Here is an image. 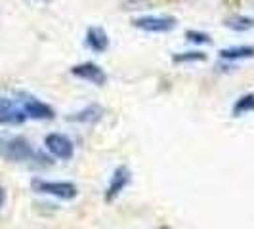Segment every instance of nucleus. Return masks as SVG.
I'll use <instances>...</instances> for the list:
<instances>
[{"label":"nucleus","instance_id":"0eeeda50","mask_svg":"<svg viewBox=\"0 0 254 229\" xmlns=\"http://www.w3.org/2000/svg\"><path fill=\"white\" fill-rule=\"evenodd\" d=\"M132 179V172L128 166H117L113 172V176L109 179V185H107V191H105V203H113L115 199L127 189V185Z\"/></svg>","mask_w":254,"mask_h":229},{"label":"nucleus","instance_id":"6e6552de","mask_svg":"<svg viewBox=\"0 0 254 229\" xmlns=\"http://www.w3.org/2000/svg\"><path fill=\"white\" fill-rule=\"evenodd\" d=\"M71 75L80 78V80H86V82H92L96 86H103L107 82V75L100 65L92 63V61H86V63H78L71 67Z\"/></svg>","mask_w":254,"mask_h":229},{"label":"nucleus","instance_id":"4468645a","mask_svg":"<svg viewBox=\"0 0 254 229\" xmlns=\"http://www.w3.org/2000/svg\"><path fill=\"white\" fill-rule=\"evenodd\" d=\"M206 56L204 52H182L172 56V61L174 63H195V61H204Z\"/></svg>","mask_w":254,"mask_h":229},{"label":"nucleus","instance_id":"ddd939ff","mask_svg":"<svg viewBox=\"0 0 254 229\" xmlns=\"http://www.w3.org/2000/svg\"><path fill=\"white\" fill-rule=\"evenodd\" d=\"M233 116H241L247 113H254V94H245L233 103Z\"/></svg>","mask_w":254,"mask_h":229},{"label":"nucleus","instance_id":"2eb2a0df","mask_svg":"<svg viewBox=\"0 0 254 229\" xmlns=\"http://www.w3.org/2000/svg\"><path fill=\"white\" fill-rule=\"evenodd\" d=\"M186 40L193 42V44H210L212 42L210 35H206L203 31H188L186 33Z\"/></svg>","mask_w":254,"mask_h":229},{"label":"nucleus","instance_id":"1a4fd4ad","mask_svg":"<svg viewBox=\"0 0 254 229\" xmlns=\"http://www.w3.org/2000/svg\"><path fill=\"white\" fill-rule=\"evenodd\" d=\"M86 46L96 54H103L109 48V37L102 27H88L86 31Z\"/></svg>","mask_w":254,"mask_h":229},{"label":"nucleus","instance_id":"39448f33","mask_svg":"<svg viewBox=\"0 0 254 229\" xmlns=\"http://www.w3.org/2000/svg\"><path fill=\"white\" fill-rule=\"evenodd\" d=\"M44 147L58 161H71L75 155V145H73L71 138H67L65 134H60V132L48 134L44 138Z\"/></svg>","mask_w":254,"mask_h":229},{"label":"nucleus","instance_id":"dca6fc26","mask_svg":"<svg viewBox=\"0 0 254 229\" xmlns=\"http://www.w3.org/2000/svg\"><path fill=\"white\" fill-rule=\"evenodd\" d=\"M4 203H6V189H4L2 185H0V210H2Z\"/></svg>","mask_w":254,"mask_h":229},{"label":"nucleus","instance_id":"a211bd4d","mask_svg":"<svg viewBox=\"0 0 254 229\" xmlns=\"http://www.w3.org/2000/svg\"><path fill=\"white\" fill-rule=\"evenodd\" d=\"M42 2H48V0H42Z\"/></svg>","mask_w":254,"mask_h":229},{"label":"nucleus","instance_id":"9d476101","mask_svg":"<svg viewBox=\"0 0 254 229\" xmlns=\"http://www.w3.org/2000/svg\"><path fill=\"white\" fill-rule=\"evenodd\" d=\"M102 116H103V109L100 107V105L92 103V105H88L86 109L69 114V116H67V120H71V122H78V124H96V122H100V120H102Z\"/></svg>","mask_w":254,"mask_h":229},{"label":"nucleus","instance_id":"7ed1b4c3","mask_svg":"<svg viewBox=\"0 0 254 229\" xmlns=\"http://www.w3.org/2000/svg\"><path fill=\"white\" fill-rule=\"evenodd\" d=\"M27 113L23 109V103L17 98L0 96V124L2 126H19L27 122Z\"/></svg>","mask_w":254,"mask_h":229},{"label":"nucleus","instance_id":"f8f14e48","mask_svg":"<svg viewBox=\"0 0 254 229\" xmlns=\"http://www.w3.org/2000/svg\"><path fill=\"white\" fill-rule=\"evenodd\" d=\"M224 25L231 29V31H235V33H245V31L254 29V19L247 17V15H229L228 19L224 21Z\"/></svg>","mask_w":254,"mask_h":229},{"label":"nucleus","instance_id":"423d86ee","mask_svg":"<svg viewBox=\"0 0 254 229\" xmlns=\"http://www.w3.org/2000/svg\"><path fill=\"white\" fill-rule=\"evenodd\" d=\"M17 96H19V100L23 103L27 118H33V120H50V118H54L56 113H54V109L48 103L40 102L38 98L31 96V94H25V92H19Z\"/></svg>","mask_w":254,"mask_h":229},{"label":"nucleus","instance_id":"9b49d317","mask_svg":"<svg viewBox=\"0 0 254 229\" xmlns=\"http://www.w3.org/2000/svg\"><path fill=\"white\" fill-rule=\"evenodd\" d=\"M220 59L224 61H241L254 57V46H231L226 50H220Z\"/></svg>","mask_w":254,"mask_h":229},{"label":"nucleus","instance_id":"f03ea898","mask_svg":"<svg viewBox=\"0 0 254 229\" xmlns=\"http://www.w3.org/2000/svg\"><path fill=\"white\" fill-rule=\"evenodd\" d=\"M31 189L38 195H48V197H56L62 201H73L78 195L76 185L71 181H52V179L42 178L31 179Z\"/></svg>","mask_w":254,"mask_h":229},{"label":"nucleus","instance_id":"f3484780","mask_svg":"<svg viewBox=\"0 0 254 229\" xmlns=\"http://www.w3.org/2000/svg\"><path fill=\"white\" fill-rule=\"evenodd\" d=\"M161 229H170V228H161Z\"/></svg>","mask_w":254,"mask_h":229},{"label":"nucleus","instance_id":"f257e3e1","mask_svg":"<svg viewBox=\"0 0 254 229\" xmlns=\"http://www.w3.org/2000/svg\"><path fill=\"white\" fill-rule=\"evenodd\" d=\"M37 157V151L23 136H6L0 138V159L8 163H27Z\"/></svg>","mask_w":254,"mask_h":229},{"label":"nucleus","instance_id":"20e7f679","mask_svg":"<svg viewBox=\"0 0 254 229\" xmlns=\"http://www.w3.org/2000/svg\"><path fill=\"white\" fill-rule=\"evenodd\" d=\"M176 17L174 15H141L132 19V25L145 33H170L176 27Z\"/></svg>","mask_w":254,"mask_h":229}]
</instances>
